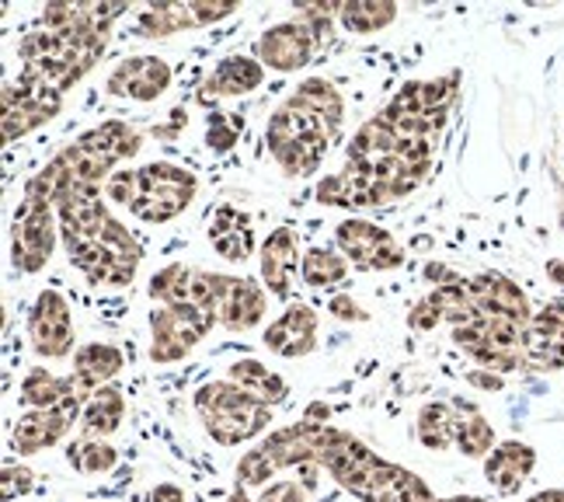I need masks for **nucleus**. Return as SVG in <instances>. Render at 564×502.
<instances>
[{
	"instance_id": "ddd939ff",
	"label": "nucleus",
	"mask_w": 564,
	"mask_h": 502,
	"mask_svg": "<svg viewBox=\"0 0 564 502\" xmlns=\"http://www.w3.org/2000/svg\"><path fill=\"white\" fill-rule=\"evenodd\" d=\"M314 50H317V35L311 25H303L300 18L272 25L262 39H258V60H262V67L279 71V74L307 67Z\"/></svg>"
},
{
	"instance_id": "7c9ffc66",
	"label": "nucleus",
	"mask_w": 564,
	"mask_h": 502,
	"mask_svg": "<svg viewBox=\"0 0 564 502\" xmlns=\"http://www.w3.org/2000/svg\"><path fill=\"white\" fill-rule=\"evenodd\" d=\"M296 102H303L307 108H314V113L328 122L335 133H341V119H345V102L341 95L335 92V87L324 81V77H311V81H303L296 92H293Z\"/></svg>"
},
{
	"instance_id": "1a4fd4ad",
	"label": "nucleus",
	"mask_w": 564,
	"mask_h": 502,
	"mask_svg": "<svg viewBox=\"0 0 564 502\" xmlns=\"http://www.w3.org/2000/svg\"><path fill=\"white\" fill-rule=\"evenodd\" d=\"M91 398L70 395L63 405L56 408H32L25 416H18L14 429H11V444L18 453H42L53 450L56 444H63L74 432V426H80L84 405Z\"/></svg>"
},
{
	"instance_id": "5701e85b",
	"label": "nucleus",
	"mask_w": 564,
	"mask_h": 502,
	"mask_svg": "<svg viewBox=\"0 0 564 502\" xmlns=\"http://www.w3.org/2000/svg\"><path fill=\"white\" fill-rule=\"evenodd\" d=\"M209 242H213L216 255H224L227 261H245V258H251L254 237H251L248 216H241L234 206H224L220 213L213 216Z\"/></svg>"
},
{
	"instance_id": "4c0bfd02",
	"label": "nucleus",
	"mask_w": 564,
	"mask_h": 502,
	"mask_svg": "<svg viewBox=\"0 0 564 502\" xmlns=\"http://www.w3.org/2000/svg\"><path fill=\"white\" fill-rule=\"evenodd\" d=\"M328 311H332L335 318H341V321H366V318H370V314H366L352 297H341V293H338V297H332Z\"/></svg>"
},
{
	"instance_id": "20e7f679",
	"label": "nucleus",
	"mask_w": 564,
	"mask_h": 502,
	"mask_svg": "<svg viewBox=\"0 0 564 502\" xmlns=\"http://www.w3.org/2000/svg\"><path fill=\"white\" fill-rule=\"evenodd\" d=\"M192 405L199 412L203 429L213 436V444H220V447L251 444L272 426V405L248 395L245 387H237L227 377L203 384L195 391Z\"/></svg>"
},
{
	"instance_id": "f3484780",
	"label": "nucleus",
	"mask_w": 564,
	"mask_h": 502,
	"mask_svg": "<svg viewBox=\"0 0 564 502\" xmlns=\"http://www.w3.org/2000/svg\"><path fill=\"white\" fill-rule=\"evenodd\" d=\"M536 468V450L519 440H502L485 457V482L495 495H516Z\"/></svg>"
},
{
	"instance_id": "79ce46f5",
	"label": "nucleus",
	"mask_w": 564,
	"mask_h": 502,
	"mask_svg": "<svg viewBox=\"0 0 564 502\" xmlns=\"http://www.w3.org/2000/svg\"><path fill=\"white\" fill-rule=\"evenodd\" d=\"M328 416H332V408H328V405H321V402H314V405L307 408V416H303V419H307V423H324Z\"/></svg>"
},
{
	"instance_id": "a878e982",
	"label": "nucleus",
	"mask_w": 564,
	"mask_h": 502,
	"mask_svg": "<svg viewBox=\"0 0 564 502\" xmlns=\"http://www.w3.org/2000/svg\"><path fill=\"white\" fill-rule=\"evenodd\" d=\"M227 381H234L237 387H245L248 395L262 398L265 405H279V402H286V395H290L286 381H282L275 370H269L265 363H258V360L230 363L227 366Z\"/></svg>"
},
{
	"instance_id": "cd10ccee",
	"label": "nucleus",
	"mask_w": 564,
	"mask_h": 502,
	"mask_svg": "<svg viewBox=\"0 0 564 502\" xmlns=\"http://www.w3.org/2000/svg\"><path fill=\"white\" fill-rule=\"evenodd\" d=\"M498 447L495 440V426L477 412L474 405H460L457 402V450L464 457H488Z\"/></svg>"
},
{
	"instance_id": "37998d69",
	"label": "nucleus",
	"mask_w": 564,
	"mask_h": 502,
	"mask_svg": "<svg viewBox=\"0 0 564 502\" xmlns=\"http://www.w3.org/2000/svg\"><path fill=\"white\" fill-rule=\"evenodd\" d=\"M527 502H564V489H551V492H540Z\"/></svg>"
},
{
	"instance_id": "58836bf2",
	"label": "nucleus",
	"mask_w": 564,
	"mask_h": 502,
	"mask_svg": "<svg viewBox=\"0 0 564 502\" xmlns=\"http://www.w3.org/2000/svg\"><path fill=\"white\" fill-rule=\"evenodd\" d=\"M234 140H237L234 126H227L220 116H213V122H209V147H216V150H230Z\"/></svg>"
},
{
	"instance_id": "412c9836",
	"label": "nucleus",
	"mask_w": 564,
	"mask_h": 502,
	"mask_svg": "<svg viewBox=\"0 0 564 502\" xmlns=\"http://www.w3.org/2000/svg\"><path fill=\"white\" fill-rule=\"evenodd\" d=\"M126 419V395L108 384L101 391H95L91 402L84 405V416H80V436H95V440H108Z\"/></svg>"
},
{
	"instance_id": "dca6fc26",
	"label": "nucleus",
	"mask_w": 564,
	"mask_h": 502,
	"mask_svg": "<svg viewBox=\"0 0 564 502\" xmlns=\"http://www.w3.org/2000/svg\"><path fill=\"white\" fill-rule=\"evenodd\" d=\"M527 366L561 370L564 366V303H547L533 311L527 329Z\"/></svg>"
},
{
	"instance_id": "f257e3e1",
	"label": "nucleus",
	"mask_w": 564,
	"mask_h": 502,
	"mask_svg": "<svg viewBox=\"0 0 564 502\" xmlns=\"http://www.w3.org/2000/svg\"><path fill=\"white\" fill-rule=\"evenodd\" d=\"M105 189H70L56 200L59 237L74 266L91 282L105 287H126L140 269V245L129 231L108 213Z\"/></svg>"
},
{
	"instance_id": "c9c22d12",
	"label": "nucleus",
	"mask_w": 564,
	"mask_h": 502,
	"mask_svg": "<svg viewBox=\"0 0 564 502\" xmlns=\"http://www.w3.org/2000/svg\"><path fill=\"white\" fill-rule=\"evenodd\" d=\"M254 502H307V489L293 482V478H279V482L265 485Z\"/></svg>"
},
{
	"instance_id": "e433bc0d",
	"label": "nucleus",
	"mask_w": 564,
	"mask_h": 502,
	"mask_svg": "<svg viewBox=\"0 0 564 502\" xmlns=\"http://www.w3.org/2000/svg\"><path fill=\"white\" fill-rule=\"evenodd\" d=\"M32 471L29 468H14V464H8L4 468V499H14V495H25V492H32Z\"/></svg>"
},
{
	"instance_id": "2f4dec72",
	"label": "nucleus",
	"mask_w": 564,
	"mask_h": 502,
	"mask_svg": "<svg viewBox=\"0 0 564 502\" xmlns=\"http://www.w3.org/2000/svg\"><path fill=\"white\" fill-rule=\"evenodd\" d=\"M398 18V8L387 4V0H362V4H341V29L345 32H356V35H370L387 29L390 21Z\"/></svg>"
},
{
	"instance_id": "c85d7f7f",
	"label": "nucleus",
	"mask_w": 564,
	"mask_h": 502,
	"mask_svg": "<svg viewBox=\"0 0 564 502\" xmlns=\"http://www.w3.org/2000/svg\"><path fill=\"white\" fill-rule=\"evenodd\" d=\"M300 276L314 290H332V287H338V282H345V276H349V258L335 255L328 248H311L300 261Z\"/></svg>"
},
{
	"instance_id": "c03bdc74",
	"label": "nucleus",
	"mask_w": 564,
	"mask_h": 502,
	"mask_svg": "<svg viewBox=\"0 0 564 502\" xmlns=\"http://www.w3.org/2000/svg\"><path fill=\"white\" fill-rule=\"evenodd\" d=\"M440 502H488L481 495H449V499H440Z\"/></svg>"
},
{
	"instance_id": "b1692460",
	"label": "nucleus",
	"mask_w": 564,
	"mask_h": 502,
	"mask_svg": "<svg viewBox=\"0 0 564 502\" xmlns=\"http://www.w3.org/2000/svg\"><path fill=\"white\" fill-rule=\"evenodd\" d=\"M70 395H80V391H74L70 377H56L53 370H46V366H32L18 384V402L25 405L29 412L32 408H56Z\"/></svg>"
},
{
	"instance_id": "aec40b11",
	"label": "nucleus",
	"mask_w": 564,
	"mask_h": 502,
	"mask_svg": "<svg viewBox=\"0 0 564 502\" xmlns=\"http://www.w3.org/2000/svg\"><path fill=\"white\" fill-rule=\"evenodd\" d=\"M126 366V356L119 353L116 345L108 342H88L80 345L74 353V370H70V384L74 391H80L84 398H91L95 391L108 387V381H112L119 370Z\"/></svg>"
},
{
	"instance_id": "39448f33",
	"label": "nucleus",
	"mask_w": 564,
	"mask_h": 502,
	"mask_svg": "<svg viewBox=\"0 0 564 502\" xmlns=\"http://www.w3.org/2000/svg\"><path fill=\"white\" fill-rule=\"evenodd\" d=\"M195 192H199V182H195L192 171H185L178 164H167V161L143 164L140 192H137V203L129 206V213H133L137 221L158 227V224L175 221L182 210H188Z\"/></svg>"
},
{
	"instance_id": "a19ab883",
	"label": "nucleus",
	"mask_w": 564,
	"mask_h": 502,
	"mask_svg": "<svg viewBox=\"0 0 564 502\" xmlns=\"http://www.w3.org/2000/svg\"><path fill=\"white\" fill-rule=\"evenodd\" d=\"M150 502H188V499L175 482H161V485L150 489Z\"/></svg>"
},
{
	"instance_id": "a18cd8bd",
	"label": "nucleus",
	"mask_w": 564,
	"mask_h": 502,
	"mask_svg": "<svg viewBox=\"0 0 564 502\" xmlns=\"http://www.w3.org/2000/svg\"><path fill=\"white\" fill-rule=\"evenodd\" d=\"M230 502H248V489H245V485H234V492H230Z\"/></svg>"
},
{
	"instance_id": "a211bd4d",
	"label": "nucleus",
	"mask_w": 564,
	"mask_h": 502,
	"mask_svg": "<svg viewBox=\"0 0 564 502\" xmlns=\"http://www.w3.org/2000/svg\"><path fill=\"white\" fill-rule=\"evenodd\" d=\"M467 282H470L474 303H477V311H481V314L509 318V321H519V324L533 321L530 300H527V293L519 290L512 279L498 276V273H481V276H474Z\"/></svg>"
},
{
	"instance_id": "4be33fe9",
	"label": "nucleus",
	"mask_w": 564,
	"mask_h": 502,
	"mask_svg": "<svg viewBox=\"0 0 564 502\" xmlns=\"http://www.w3.org/2000/svg\"><path fill=\"white\" fill-rule=\"evenodd\" d=\"M415 440L432 453L457 447V405L453 402L422 405L419 419H415Z\"/></svg>"
},
{
	"instance_id": "423d86ee",
	"label": "nucleus",
	"mask_w": 564,
	"mask_h": 502,
	"mask_svg": "<svg viewBox=\"0 0 564 502\" xmlns=\"http://www.w3.org/2000/svg\"><path fill=\"white\" fill-rule=\"evenodd\" d=\"M216 321L213 311L199 308V303H175V308H158L150 311V332H154V342H150V360L154 363H178L185 360L195 345H199Z\"/></svg>"
},
{
	"instance_id": "393cba45",
	"label": "nucleus",
	"mask_w": 564,
	"mask_h": 502,
	"mask_svg": "<svg viewBox=\"0 0 564 502\" xmlns=\"http://www.w3.org/2000/svg\"><path fill=\"white\" fill-rule=\"evenodd\" d=\"M265 81V67L258 60H248V56H227L220 67H216L206 81V87L213 95H224V98H234V95H248L254 87H262Z\"/></svg>"
},
{
	"instance_id": "c756f323",
	"label": "nucleus",
	"mask_w": 564,
	"mask_h": 502,
	"mask_svg": "<svg viewBox=\"0 0 564 502\" xmlns=\"http://www.w3.org/2000/svg\"><path fill=\"white\" fill-rule=\"evenodd\" d=\"M67 464L77 471V474H108L116 471L119 464V450L108 444V440H95V436H80L67 447Z\"/></svg>"
},
{
	"instance_id": "bb28decb",
	"label": "nucleus",
	"mask_w": 564,
	"mask_h": 502,
	"mask_svg": "<svg viewBox=\"0 0 564 502\" xmlns=\"http://www.w3.org/2000/svg\"><path fill=\"white\" fill-rule=\"evenodd\" d=\"M192 29H203L195 4H154V8H147L137 18V32L147 35V39H161V35H175V32H192Z\"/></svg>"
},
{
	"instance_id": "f8f14e48",
	"label": "nucleus",
	"mask_w": 564,
	"mask_h": 502,
	"mask_svg": "<svg viewBox=\"0 0 564 502\" xmlns=\"http://www.w3.org/2000/svg\"><path fill=\"white\" fill-rule=\"evenodd\" d=\"M269 308V290L258 287L251 279L220 276L216 273V297H213V314L227 332H251L258 321L265 318Z\"/></svg>"
},
{
	"instance_id": "f03ea898",
	"label": "nucleus",
	"mask_w": 564,
	"mask_h": 502,
	"mask_svg": "<svg viewBox=\"0 0 564 502\" xmlns=\"http://www.w3.org/2000/svg\"><path fill=\"white\" fill-rule=\"evenodd\" d=\"M314 464L359 502H440L415 471L383 461L359 436L328 423L314 429Z\"/></svg>"
},
{
	"instance_id": "473e14b6",
	"label": "nucleus",
	"mask_w": 564,
	"mask_h": 502,
	"mask_svg": "<svg viewBox=\"0 0 564 502\" xmlns=\"http://www.w3.org/2000/svg\"><path fill=\"white\" fill-rule=\"evenodd\" d=\"M192 273L182 261L175 266L161 269L154 279H150V297L161 300V308H175V303H188V293H192Z\"/></svg>"
},
{
	"instance_id": "6ab92c4d",
	"label": "nucleus",
	"mask_w": 564,
	"mask_h": 502,
	"mask_svg": "<svg viewBox=\"0 0 564 502\" xmlns=\"http://www.w3.org/2000/svg\"><path fill=\"white\" fill-rule=\"evenodd\" d=\"M303 261L300 255V237L293 227H279L269 234V242L262 245V279L265 290L279 300H286L293 290V273Z\"/></svg>"
},
{
	"instance_id": "ea45409f",
	"label": "nucleus",
	"mask_w": 564,
	"mask_h": 502,
	"mask_svg": "<svg viewBox=\"0 0 564 502\" xmlns=\"http://www.w3.org/2000/svg\"><path fill=\"white\" fill-rule=\"evenodd\" d=\"M470 387H481V391H502V374H491V370H470L467 374Z\"/></svg>"
},
{
	"instance_id": "4468645a",
	"label": "nucleus",
	"mask_w": 564,
	"mask_h": 502,
	"mask_svg": "<svg viewBox=\"0 0 564 502\" xmlns=\"http://www.w3.org/2000/svg\"><path fill=\"white\" fill-rule=\"evenodd\" d=\"M171 87V67L161 56H129L108 74V95L154 102Z\"/></svg>"
},
{
	"instance_id": "0eeeda50",
	"label": "nucleus",
	"mask_w": 564,
	"mask_h": 502,
	"mask_svg": "<svg viewBox=\"0 0 564 502\" xmlns=\"http://www.w3.org/2000/svg\"><path fill=\"white\" fill-rule=\"evenodd\" d=\"M59 237V216L56 206L39 203L21 195L14 210V227H11V258L21 273H39L50 266L53 248Z\"/></svg>"
},
{
	"instance_id": "9d476101",
	"label": "nucleus",
	"mask_w": 564,
	"mask_h": 502,
	"mask_svg": "<svg viewBox=\"0 0 564 502\" xmlns=\"http://www.w3.org/2000/svg\"><path fill=\"white\" fill-rule=\"evenodd\" d=\"M29 339L42 360H63L74 353V311L59 290H42L29 314Z\"/></svg>"
},
{
	"instance_id": "9b49d317",
	"label": "nucleus",
	"mask_w": 564,
	"mask_h": 502,
	"mask_svg": "<svg viewBox=\"0 0 564 502\" xmlns=\"http://www.w3.org/2000/svg\"><path fill=\"white\" fill-rule=\"evenodd\" d=\"M335 242H338L341 255L349 258V266H356L362 273H387V269H398L404 261V248L383 227H377L370 221L338 224Z\"/></svg>"
},
{
	"instance_id": "2eb2a0df",
	"label": "nucleus",
	"mask_w": 564,
	"mask_h": 502,
	"mask_svg": "<svg viewBox=\"0 0 564 502\" xmlns=\"http://www.w3.org/2000/svg\"><path fill=\"white\" fill-rule=\"evenodd\" d=\"M265 345L282 360L311 356L317 349V311L300 300L290 303V308L265 329Z\"/></svg>"
},
{
	"instance_id": "f704fd0d",
	"label": "nucleus",
	"mask_w": 564,
	"mask_h": 502,
	"mask_svg": "<svg viewBox=\"0 0 564 502\" xmlns=\"http://www.w3.org/2000/svg\"><path fill=\"white\" fill-rule=\"evenodd\" d=\"M440 321H446V318H443V308H440L436 293L425 297L422 303H415V311L408 314V324H411V329H415V332H432Z\"/></svg>"
},
{
	"instance_id": "72a5a7b5",
	"label": "nucleus",
	"mask_w": 564,
	"mask_h": 502,
	"mask_svg": "<svg viewBox=\"0 0 564 502\" xmlns=\"http://www.w3.org/2000/svg\"><path fill=\"white\" fill-rule=\"evenodd\" d=\"M140 192V171H112V179L105 182V195L119 206H133Z\"/></svg>"
},
{
	"instance_id": "6e6552de",
	"label": "nucleus",
	"mask_w": 564,
	"mask_h": 502,
	"mask_svg": "<svg viewBox=\"0 0 564 502\" xmlns=\"http://www.w3.org/2000/svg\"><path fill=\"white\" fill-rule=\"evenodd\" d=\"M63 105V95L42 77L21 71L18 84L4 87V140L14 143L32 129L46 126Z\"/></svg>"
},
{
	"instance_id": "7ed1b4c3",
	"label": "nucleus",
	"mask_w": 564,
	"mask_h": 502,
	"mask_svg": "<svg viewBox=\"0 0 564 502\" xmlns=\"http://www.w3.org/2000/svg\"><path fill=\"white\" fill-rule=\"evenodd\" d=\"M140 150V133L122 119H108L101 126H95L91 133H84L77 143H70L67 150L42 168L39 174H32L25 195L39 203L56 206V200L70 189H105V182L112 179V171L129 161Z\"/></svg>"
}]
</instances>
